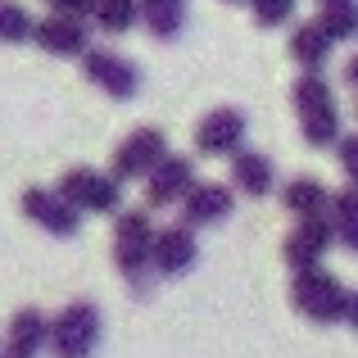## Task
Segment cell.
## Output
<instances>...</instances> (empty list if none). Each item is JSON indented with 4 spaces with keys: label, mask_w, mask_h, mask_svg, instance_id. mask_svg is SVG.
Listing matches in <instances>:
<instances>
[{
    "label": "cell",
    "mask_w": 358,
    "mask_h": 358,
    "mask_svg": "<svg viewBox=\"0 0 358 358\" xmlns=\"http://www.w3.org/2000/svg\"><path fill=\"white\" fill-rule=\"evenodd\" d=\"M231 5H250V0H231Z\"/></svg>",
    "instance_id": "f546056e"
},
{
    "label": "cell",
    "mask_w": 358,
    "mask_h": 358,
    "mask_svg": "<svg viewBox=\"0 0 358 358\" xmlns=\"http://www.w3.org/2000/svg\"><path fill=\"white\" fill-rule=\"evenodd\" d=\"M195 150L204 159H231L245 150V114L236 105H218L195 122Z\"/></svg>",
    "instance_id": "ba28073f"
},
{
    "label": "cell",
    "mask_w": 358,
    "mask_h": 358,
    "mask_svg": "<svg viewBox=\"0 0 358 358\" xmlns=\"http://www.w3.org/2000/svg\"><path fill=\"white\" fill-rule=\"evenodd\" d=\"M177 209H182V222H186L191 231L218 227V222H227L231 209H236V191H231L227 182H195L191 195H186Z\"/></svg>",
    "instance_id": "8fae6325"
},
{
    "label": "cell",
    "mask_w": 358,
    "mask_h": 358,
    "mask_svg": "<svg viewBox=\"0 0 358 358\" xmlns=\"http://www.w3.org/2000/svg\"><path fill=\"white\" fill-rule=\"evenodd\" d=\"M155 236L159 227L150 222V209H122L118 222H114V263L118 272L131 281V290H141V281H145L150 259H155Z\"/></svg>",
    "instance_id": "277c9868"
},
{
    "label": "cell",
    "mask_w": 358,
    "mask_h": 358,
    "mask_svg": "<svg viewBox=\"0 0 358 358\" xmlns=\"http://www.w3.org/2000/svg\"><path fill=\"white\" fill-rule=\"evenodd\" d=\"M195 263H200V241H195V231L186 227V222L159 227V236H155V259H150V268H155L159 277H186Z\"/></svg>",
    "instance_id": "5bb4252c"
},
{
    "label": "cell",
    "mask_w": 358,
    "mask_h": 358,
    "mask_svg": "<svg viewBox=\"0 0 358 358\" xmlns=\"http://www.w3.org/2000/svg\"><path fill=\"white\" fill-rule=\"evenodd\" d=\"M331 200H336V191H327V182H317V177H290L281 186V209L295 213V222L331 218Z\"/></svg>",
    "instance_id": "2e32d148"
},
{
    "label": "cell",
    "mask_w": 358,
    "mask_h": 358,
    "mask_svg": "<svg viewBox=\"0 0 358 358\" xmlns=\"http://www.w3.org/2000/svg\"><path fill=\"white\" fill-rule=\"evenodd\" d=\"M82 73H87V82L100 87L109 100H131L141 91V69L127 59V55H118V50L91 45V50L82 55Z\"/></svg>",
    "instance_id": "52a82bcc"
},
{
    "label": "cell",
    "mask_w": 358,
    "mask_h": 358,
    "mask_svg": "<svg viewBox=\"0 0 358 358\" xmlns=\"http://www.w3.org/2000/svg\"><path fill=\"white\" fill-rule=\"evenodd\" d=\"M141 5V23L150 27V36L173 41L186 23V0H136Z\"/></svg>",
    "instance_id": "d6986e66"
},
{
    "label": "cell",
    "mask_w": 358,
    "mask_h": 358,
    "mask_svg": "<svg viewBox=\"0 0 358 358\" xmlns=\"http://www.w3.org/2000/svg\"><path fill=\"white\" fill-rule=\"evenodd\" d=\"M317 27H322L331 41H354L358 36V0H345V5L317 9Z\"/></svg>",
    "instance_id": "7402d4cb"
},
{
    "label": "cell",
    "mask_w": 358,
    "mask_h": 358,
    "mask_svg": "<svg viewBox=\"0 0 358 358\" xmlns=\"http://www.w3.org/2000/svg\"><path fill=\"white\" fill-rule=\"evenodd\" d=\"M331 245H336L331 218H304L281 236V259H286L290 272H308V268H322Z\"/></svg>",
    "instance_id": "9c48e42d"
},
{
    "label": "cell",
    "mask_w": 358,
    "mask_h": 358,
    "mask_svg": "<svg viewBox=\"0 0 358 358\" xmlns=\"http://www.w3.org/2000/svg\"><path fill=\"white\" fill-rule=\"evenodd\" d=\"M55 191L78 213H122V186L109 173H96V168H64Z\"/></svg>",
    "instance_id": "5b68a950"
},
{
    "label": "cell",
    "mask_w": 358,
    "mask_h": 358,
    "mask_svg": "<svg viewBox=\"0 0 358 358\" xmlns=\"http://www.w3.org/2000/svg\"><path fill=\"white\" fill-rule=\"evenodd\" d=\"M336 159H341V173L350 177V186L358 191V131L341 136V145H336Z\"/></svg>",
    "instance_id": "d4e9b609"
},
{
    "label": "cell",
    "mask_w": 358,
    "mask_h": 358,
    "mask_svg": "<svg viewBox=\"0 0 358 358\" xmlns=\"http://www.w3.org/2000/svg\"><path fill=\"white\" fill-rule=\"evenodd\" d=\"M331 45L336 41L317 27V18H313V23H299L295 32H290V59H295L304 73H322L327 59H331Z\"/></svg>",
    "instance_id": "ac0fdd59"
},
{
    "label": "cell",
    "mask_w": 358,
    "mask_h": 358,
    "mask_svg": "<svg viewBox=\"0 0 358 358\" xmlns=\"http://www.w3.org/2000/svg\"><path fill=\"white\" fill-rule=\"evenodd\" d=\"M45 5H50V14H64V18H91L96 0H45Z\"/></svg>",
    "instance_id": "484cf974"
},
{
    "label": "cell",
    "mask_w": 358,
    "mask_h": 358,
    "mask_svg": "<svg viewBox=\"0 0 358 358\" xmlns=\"http://www.w3.org/2000/svg\"><path fill=\"white\" fill-rule=\"evenodd\" d=\"M331 5H345V0H317V9H331Z\"/></svg>",
    "instance_id": "f1b7e54d"
},
{
    "label": "cell",
    "mask_w": 358,
    "mask_h": 358,
    "mask_svg": "<svg viewBox=\"0 0 358 358\" xmlns=\"http://www.w3.org/2000/svg\"><path fill=\"white\" fill-rule=\"evenodd\" d=\"M272 186H277V168H272V159L263 155V150H241V155H231V191L236 195L263 200V195H272Z\"/></svg>",
    "instance_id": "e0dca14e"
},
{
    "label": "cell",
    "mask_w": 358,
    "mask_h": 358,
    "mask_svg": "<svg viewBox=\"0 0 358 358\" xmlns=\"http://www.w3.org/2000/svg\"><path fill=\"white\" fill-rule=\"evenodd\" d=\"M331 227H336V245H345L350 254H358V191L345 186L331 200Z\"/></svg>",
    "instance_id": "ffe728a7"
},
{
    "label": "cell",
    "mask_w": 358,
    "mask_h": 358,
    "mask_svg": "<svg viewBox=\"0 0 358 358\" xmlns=\"http://www.w3.org/2000/svg\"><path fill=\"white\" fill-rule=\"evenodd\" d=\"M105 336V317L91 299H73L50 317V354L55 358H91Z\"/></svg>",
    "instance_id": "3957f363"
},
{
    "label": "cell",
    "mask_w": 358,
    "mask_h": 358,
    "mask_svg": "<svg viewBox=\"0 0 358 358\" xmlns=\"http://www.w3.org/2000/svg\"><path fill=\"white\" fill-rule=\"evenodd\" d=\"M290 105L299 114V131L313 150H327V145H341V105L331 96V82L322 73H299L295 87H290Z\"/></svg>",
    "instance_id": "6da1fadb"
},
{
    "label": "cell",
    "mask_w": 358,
    "mask_h": 358,
    "mask_svg": "<svg viewBox=\"0 0 358 358\" xmlns=\"http://www.w3.org/2000/svg\"><path fill=\"white\" fill-rule=\"evenodd\" d=\"M91 23H96L100 32H109V36H122V32H131V27L141 23V5L136 0H96Z\"/></svg>",
    "instance_id": "44dd1931"
},
{
    "label": "cell",
    "mask_w": 358,
    "mask_h": 358,
    "mask_svg": "<svg viewBox=\"0 0 358 358\" xmlns=\"http://www.w3.org/2000/svg\"><path fill=\"white\" fill-rule=\"evenodd\" d=\"M290 304H295L299 317L317 327H331V322H345V308H350V290L341 286V277L327 268H308V272H295L290 281Z\"/></svg>",
    "instance_id": "7a4b0ae2"
},
{
    "label": "cell",
    "mask_w": 358,
    "mask_h": 358,
    "mask_svg": "<svg viewBox=\"0 0 358 358\" xmlns=\"http://www.w3.org/2000/svg\"><path fill=\"white\" fill-rule=\"evenodd\" d=\"M32 27H36V18L27 14L18 0H0V41H5V45L32 41Z\"/></svg>",
    "instance_id": "603a6c76"
},
{
    "label": "cell",
    "mask_w": 358,
    "mask_h": 358,
    "mask_svg": "<svg viewBox=\"0 0 358 358\" xmlns=\"http://www.w3.org/2000/svg\"><path fill=\"white\" fill-rule=\"evenodd\" d=\"M23 213H27V222H36V227L45 231V236L69 241V236L82 231V213L73 209L55 186H27L23 191Z\"/></svg>",
    "instance_id": "30bf717a"
},
{
    "label": "cell",
    "mask_w": 358,
    "mask_h": 358,
    "mask_svg": "<svg viewBox=\"0 0 358 358\" xmlns=\"http://www.w3.org/2000/svg\"><path fill=\"white\" fill-rule=\"evenodd\" d=\"M345 82H350V87L358 91V50H354V59L345 64Z\"/></svg>",
    "instance_id": "83f0119b"
},
{
    "label": "cell",
    "mask_w": 358,
    "mask_h": 358,
    "mask_svg": "<svg viewBox=\"0 0 358 358\" xmlns=\"http://www.w3.org/2000/svg\"><path fill=\"white\" fill-rule=\"evenodd\" d=\"M345 322L358 331V290H350V308H345Z\"/></svg>",
    "instance_id": "4316f807"
},
{
    "label": "cell",
    "mask_w": 358,
    "mask_h": 358,
    "mask_svg": "<svg viewBox=\"0 0 358 358\" xmlns=\"http://www.w3.org/2000/svg\"><path fill=\"white\" fill-rule=\"evenodd\" d=\"M45 350H50V317L41 308H18L5 327L0 358H41Z\"/></svg>",
    "instance_id": "9a60e30c"
},
{
    "label": "cell",
    "mask_w": 358,
    "mask_h": 358,
    "mask_svg": "<svg viewBox=\"0 0 358 358\" xmlns=\"http://www.w3.org/2000/svg\"><path fill=\"white\" fill-rule=\"evenodd\" d=\"M32 41L45 55H59V59H82L91 50V23L87 18H64V14H45L36 18Z\"/></svg>",
    "instance_id": "7c38bea8"
},
{
    "label": "cell",
    "mask_w": 358,
    "mask_h": 358,
    "mask_svg": "<svg viewBox=\"0 0 358 358\" xmlns=\"http://www.w3.org/2000/svg\"><path fill=\"white\" fill-rule=\"evenodd\" d=\"M250 9H254V23L259 27H281L295 14V0H250Z\"/></svg>",
    "instance_id": "cb8c5ba5"
},
{
    "label": "cell",
    "mask_w": 358,
    "mask_h": 358,
    "mask_svg": "<svg viewBox=\"0 0 358 358\" xmlns=\"http://www.w3.org/2000/svg\"><path fill=\"white\" fill-rule=\"evenodd\" d=\"M200 182L195 177V164L186 155H168L155 173L145 177V209H173L191 195V186Z\"/></svg>",
    "instance_id": "4fadbf2b"
},
{
    "label": "cell",
    "mask_w": 358,
    "mask_h": 358,
    "mask_svg": "<svg viewBox=\"0 0 358 358\" xmlns=\"http://www.w3.org/2000/svg\"><path fill=\"white\" fill-rule=\"evenodd\" d=\"M168 159V136L159 127H136L127 141H118L114 159H109V177L122 182H136V177H150L159 164Z\"/></svg>",
    "instance_id": "8992f818"
}]
</instances>
